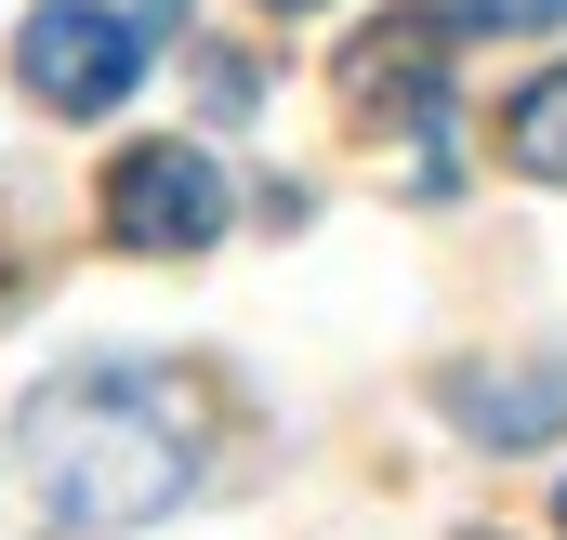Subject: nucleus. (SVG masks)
Returning a JSON list of instances; mask_svg holds the SVG:
<instances>
[{"mask_svg":"<svg viewBox=\"0 0 567 540\" xmlns=\"http://www.w3.org/2000/svg\"><path fill=\"white\" fill-rule=\"evenodd\" d=\"M13 475L53 528L120 540L158 528L185 488H198V383L158 370V356H93V370H53L27 422H13Z\"/></svg>","mask_w":567,"mask_h":540,"instance_id":"obj_1","label":"nucleus"},{"mask_svg":"<svg viewBox=\"0 0 567 540\" xmlns=\"http://www.w3.org/2000/svg\"><path fill=\"white\" fill-rule=\"evenodd\" d=\"M145 53H158V13H133V0H40V13L13 27V80H27V106H53V120L133 106Z\"/></svg>","mask_w":567,"mask_h":540,"instance_id":"obj_2","label":"nucleus"},{"mask_svg":"<svg viewBox=\"0 0 567 540\" xmlns=\"http://www.w3.org/2000/svg\"><path fill=\"white\" fill-rule=\"evenodd\" d=\"M343 106L370 120V133H423V198H449V27L410 13V27H370V40H343Z\"/></svg>","mask_w":567,"mask_h":540,"instance_id":"obj_3","label":"nucleus"},{"mask_svg":"<svg viewBox=\"0 0 567 540\" xmlns=\"http://www.w3.org/2000/svg\"><path fill=\"white\" fill-rule=\"evenodd\" d=\"M106 238L120 251H212L225 238V172L198 158L185 133H158V145H120L106 158Z\"/></svg>","mask_w":567,"mask_h":540,"instance_id":"obj_4","label":"nucleus"},{"mask_svg":"<svg viewBox=\"0 0 567 540\" xmlns=\"http://www.w3.org/2000/svg\"><path fill=\"white\" fill-rule=\"evenodd\" d=\"M449 422L475 448H542L567 422V370L555 356H475V370H449Z\"/></svg>","mask_w":567,"mask_h":540,"instance_id":"obj_5","label":"nucleus"},{"mask_svg":"<svg viewBox=\"0 0 567 540\" xmlns=\"http://www.w3.org/2000/svg\"><path fill=\"white\" fill-rule=\"evenodd\" d=\"M502 158H515L528 185H567V66L528 80V93H502Z\"/></svg>","mask_w":567,"mask_h":540,"instance_id":"obj_6","label":"nucleus"},{"mask_svg":"<svg viewBox=\"0 0 567 540\" xmlns=\"http://www.w3.org/2000/svg\"><path fill=\"white\" fill-rule=\"evenodd\" d=\"M435 27L449 40H542V27H567V0H435Z\"/></svg>","mask_w":567,"mask_h":540,"instance_id":"obj_7","label":"nucleus"},{"mask_svg":"<svg viewBox=\"0 0 567 540\" xmlns=\"http://www.w3.org/2000/svg\"><path fill=\"white\" fill-rule=\"evenodd\" d=\"M265 13H317V0H265Z\"/></svg>","mask_w":567,"mask_h":540,"instance_id":"obj_8","label":"nucleus"},{"mask_svg":"<svg viewBox=\"0 0 567 540\" xmlns=\"http://www.w3.org/2000/svg\"><path fill=\"white\" fill-rule=\"evenodd\" d=\"M555 528H567V501H555Z\"/></svg>","mask_w":567,"mask_h":540,"instance_id":"obj_9","label":"nucleus"}]
</instances>
